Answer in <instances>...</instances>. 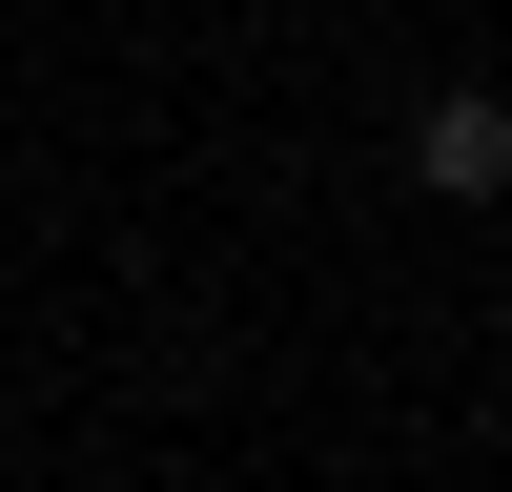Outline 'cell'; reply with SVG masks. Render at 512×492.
I'll list each match as a JSON object with an SVG mask.
<instances>
[{"label": "cell", "mask_w": 512, "mask_h": 492, "mask_svg": "<svg viewBox=\"0 0 512 492\" xmlns=\"http://www.w3.org/2000/svg\"><path fill=\"white\" fill-rule=\"evenodd\" d=\"M410 185H431V205H492L512 185V103H492V82H451V103L410 123Z\"/></svg>", "instance_id": "cell-1"}]
</instances>
